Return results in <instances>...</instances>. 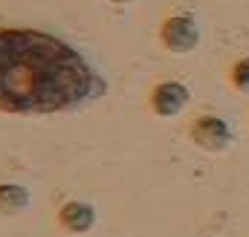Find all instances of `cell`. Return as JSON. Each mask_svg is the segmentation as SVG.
<instances>
[{
    "mask_svg": "<svg viewBox=\"0 0 249 237\" xmlns=\"http://www.w3.org/2000/svg\"><path fill=\"white\" fill-rule=\"evenodd\" d=\"M105 90L67 41L41 29H0V113H70Z\"/></svg>",
    "mask_w": 249,
    "mask_h": 237,
    "instance_id": "1",
    "label": "cell"
},
{
    "mask_svg": "<svg viewBox=\"0 0 249 237\" xmlns=\"http://www.w3.org/2000/svg\"><path fill=\"white\" fill-rule=\"evenodd\" d=\"M200 41V29L197 23L188 17V15H177V17H168L162 23V44L174 52H188L194 50Z\"/></svg>",
    "mask_w": 249,
    "mask_h": 237,
    "instance_id": "2",
    "label": "cell"
},
{
    "mask_svg": "<svg viewBox=\"0 0 249 237\" xmlns=\"http://www.w3.org/2000/svg\"><path fill=\"white\" fill-rule=\"evenodd\" d=\"M191 139L206 148V151H223L232 142V130L223 118L217 116H200L191 124Z\"/></svg>",
    "mask_w": 249,
    "mask_h": 237,
    "instance_id": "3",
    "label": "cell"
},
{
    "mask_svg": "<svg viewBox=\"0 0 249 237\" xmlns=\"http://www.w3.org/2000/svg\"><path fill=\"white\" fill-rule=\"evenodd\" d=\"M186 102H188V90L180 81H162L151 93V107H154L157 116H162V118L177 116L186 107Z\"/></svg>",
    "mask_w": 249,
    "mask_h": 237,
    "instance_id": "4",
    "label": "cell"
},
{
    "mask_svg": "<svg viewBox=\"0 0 249 237\" xmlns=\"http://www.w3.org/2000/svg\"><path fill=\"white\" fill-rule=\"evenodd\" d=\"M93 223H96V211L87 205V203H67L61 208V226L67 232H75V235H81V232H90L93 229Z\"/></svg>",
    "mask_w": 249,
    "mask_h": 237,
    "instance_id": "5",
    "label": "cell"
},
{
    "mask_svg": "<svg viewBox=\"0 0 249 237\" xmlns=\"http://www.w3.org/2000/svg\"><path fill=\"white\" fill-rule=\"evenodd\" d=\"M29 194L20 185H0V211H20L26 208Z\"/></svg>",
    "mask_w": 249,
    "mask_h": 237,
    "instance_id": "6",
    "label": "cell"
},
{
    "mask_svg": "<svg viewBox=\"0 0 249 237\" xmlns=\"http://www.w3.org/2000/svg\"><path fill=\"white\" fill-rule=\"evenodd\" d=\"M232 84H235L238 90L249 93V58L238 61V64L232 67Z\"/></svg>",
    "mask_w": 249,
    "mask_h": 237,
    "instance_id": "7",
    "label": "cell"
},
{
    "mask_svg": "<svg viewBox=\"0 0 249 237\" xmlns=\"http://www.w3.org/2000/svg\"><path fill=\"white\" fill-rule=\"evenodd\" d=\"M113 3H130V0H113Z\"/></svg>",
    "mask_w": 249,
    "mask_h": 237,
    "instance_id": "8",
    "label": "cell"
}]
</instances>
